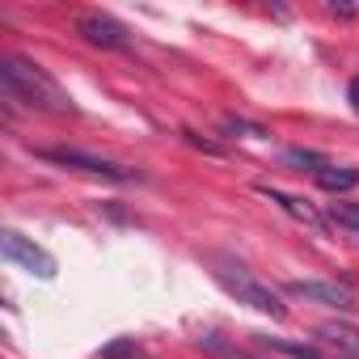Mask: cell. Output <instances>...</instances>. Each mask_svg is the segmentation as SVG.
<instances>
[{
    "mask_svg": "<svg viewBox=\"0 0 359 359\" xmlns=\"http://www.w3.org/2000/svg\"><path fill=\"white\" fill-rule=\"evenodd\" d=\"M0 89H5V97L30 106V110H47V114H72V97L68 89L47 76L39 64L22 60V55H5L0 60Z\"/></svg>",
    "mask_w": 359,
    "mask_h": 359,
    "instance_id": "obj_1",
    "label": "cell"
},
{
    "mask_svg": "<svg viewBox=\"0 0 359 359\" xmlns=\"http://www.w3.org/2000/svg\"><path fill=\"white\" fill-rule=\"evenodd\" d=\"M212 275H216V283L229 292V296H237V304H250L254 313H266V317H275V321H283L287 317V309H283V300L275 296V287H266L262 279H254L241 262H229V258H212Z\"/></svg>",
    "mask_w": 359,
    "mask_h": 359,
    "instance_id": "obj_2",
    "label": "cell"
},
{
    "mask_svg": "<svg viewBox=\"0 0 359 359\" xmlns=\"http://www.w3.org/2000/svg\"><path fill=\"white\" fill-rule=\"evenodd\" d=\"M0 254H5L13 266L39 275V279H55V258H51L43 245H34L30 237H22L18 229H5V233H0Z\"/></svg>",
    "mask_w": 359,
    "mask_h": 359,
    "instance_id": "obj_3",
    "label": "cell"
},
{
    "mask_svg": "<svg viewBox=\"0 0 359 359\" xmlns=\"http://www.w3.org/2000/svg\"><path fill=\"white\" fill-rule=\"evenodd\" d=\"M43 156L55 161V165H68V169L93 173V177H110V182H127L131 177V169H123V165H114V161H106L97 152H81V148H47Z\"/></svg>",
    "mask_w": 359,
    "mask_h": 359,
    "instance_id": "obj_4",
    "label": "cell"
},
{
    "mask_svg": "<svg viewBox=\"0 0 359 359\" xmlns=\"http://www.w3.org/2000/svg\"><path fill=\"white\" fill-rule=\"evenodd\" d=\"M76 30L85 34V43L106 47V51H127V47H131L127 30H123L114 18H106V13H81V18H76Z\"/></svg>",
    "mask_w": 359,
    "mask_h": 359,
    "instance_id": "obj_5",
    "label": "cell"
},
{
    "mask_svg": "<svg viewBox=\"0 0 359 359\" xmlns=\"http://www.w3.org/2000/svg\"><path fill=\"white\" fill-rule=\"evenodd\" d=\"M287 292H292V296H304V300H313V304L338 309V313H355V309H359L355 296H351L346 287H338V283H321V279H292Z\"/></svg>",
    "mask_w": 359,
    "mask_h": 359,
    "instance_id": "obj_6",
    "label": "cell"
},
{
    "mask_svg": "<svg viewBox=\"0 0 359 359\" xmlns=\"http://www.w3.org/2000/svg\"><path fill=\"white\" fill-rule=\"evenodd\" d=\"M258 195H266L271 203H279L292 220H300L304 229H313V233H321L325 229V220H321V212L309 203V199H300V195H283V191H275V187H258Z\"/></svg>",
    "mask_w": 359,
    "mask_h": 359,
    "instance_id": "obj_7",
    "label": "cell"
},
{
    "mask_svg": "<svg viewBox=\"0 0 359 359\" xmlns=\"http://www.w3.org/2000/svg\"><path fill=\"white\" fill-rule=\"evenodd\" d=\"M317 338H321L330 351H338V355H346V359H359V330H355L351 321H321V325H317Z\"/></svg>",
    "mask_w": 359,
    "mask_h": 359,
    "instance_id": "obj_8",
    "label": "cell"
},
{
    "mask_svg": "<svg viewBox=\"0 0 359 359\" xmlns=\"http://www.w3.org/2000/svg\"><path fill=\"white\" fill-rule=\"evenodd\" d=\"M313 177H317V187H321V191H334V195L359 187V169H351V165H330V161H325Z\"/></svg>",
    "mask_w": 359,
    "mask_h": 359,
    "instance_id": "obj_9",
    "label": "cell"
},
{
    "mask_svg": "<svg viewBox=\"0 0 359 359\" xmlns=\"http://www.w3.org/2000/svg\"><path fill=\"white\" fill-rule=\"evenodd\" d=\"M102 359H144V346L135 338H114L110 346H102Z\"/></svg>",
    "mask_w": 359,
    "mask_h": 359,
    "instance_id": "obj_10",
    "label": "cell"
},
{
    "mask_svg": "<svg viewBox=\"0 0 359 359\" xmlns=\"http://www.w3.org/2000/svg\"><path fill=\"white\" fill-rule=\"evenodd\" d=\"M266 346H275V351H283L287 359H321L313 346H300V342H283V338H262Z\"/></svg>",
    "mask_w": 359,
    "mask_h": 359,
    "instance_id": "obj_11",
    "label": "cell"
},
{
    "mask_svg": "<svg viewBox=\"0 0 359 359\" xmlns=\"http://www.w3.org/2000/svg\"><path fill=\"white\" fill-rule=\"evenodd\" d=\"M342 229H355L359 233V208H351V203H334V212H330Z\"/></svg>",
    "mask_w": 359,
    "mask_h": 359,
    "instance_id": "obj_12",
    "label": "cell"
},
{
    "mask_svg": "<svg viewBox=\"0 0 359 359\" xmlns=\"http://www.w3.org/2000/svg\"><path fill=\"white\" fill-rule=\"evenodd\" d=\"M351 97H355V106H359V81H355V85H351Z\"/></svg>",
    "mask_w": 359,
    "mask_h": 359,
    "instance_id": "obj_13",
    "label": "cell"
}]
</instances>
